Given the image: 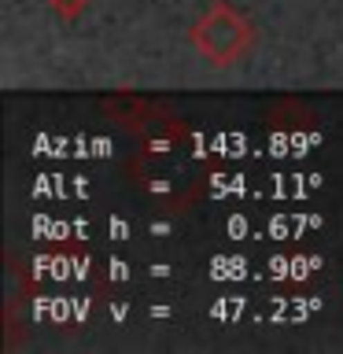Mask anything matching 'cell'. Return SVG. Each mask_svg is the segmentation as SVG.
<instances>
[{
	"mask_svg": "<svg viewBox=\"0 0 343 354\" xmlns=\"http://www.w3.org/2000/svg\"><path fill=\"white\" fill-rule=\"evenodd\" d=\"M251 44H254L251 19L243 15V11H237L232 4H225V0L210 4L192 26V48L203 55L210 66L240 63L243 55L251 52Z\"/></svg>",
	"mask_w": 343,
	"mask_h": 354,
	"instance_id": "obj_1",
	"label": "cell"
},
{
	"mask_svg": "<svg viewBox=\"0 0 343 354\" xmlns=\"http://www.w3.org/2000/svg\"><path fill=\"white\" fill-rule=\"evenodd\" d=\"M48 4H52V11L63 22H74V19H82V11L89 8V0H48Z\"/></svg>",
	"mask_w": 343,
	"mask_h": 354,
	"instance_id": "obj_2",
	"label": "cell"
}]
</instances>
